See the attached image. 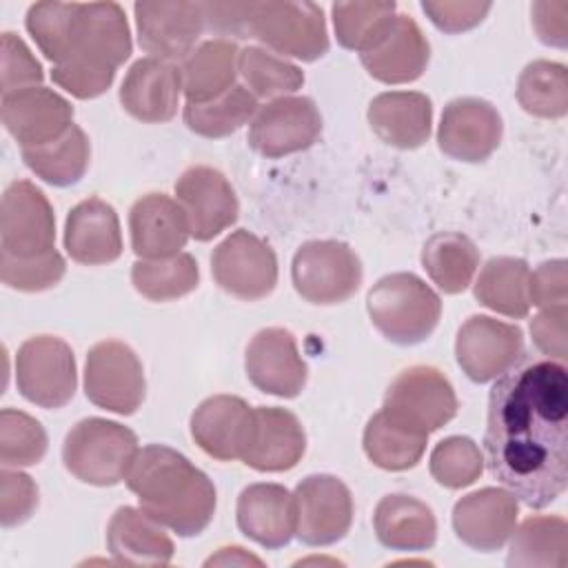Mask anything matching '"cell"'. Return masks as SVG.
Listing matches in <instances>:
<instances>
[{"label": "cell", "mask_w": 568, "mask_h": 568, "mask_svg": "<svg viewBox=\"0 0 568 568\" xmlns=\"http://www.w3.org/2000/svg\"><path fill=\"white\" fill-rule=\"evenodd\" d=\"M532 27L541 42L566 47L568 40V2H535Z\"/></svg>", "instance_id": "obj_51"}, {"label": "cell", "mask_w": 568, "mask_h": 568, "mask_svg": "<svg viewBox=\"0 0 568 568\" xmlns=\"http://www.w3.org/2000/svg\"><path fill=\"white\" fill-rule=\"evenodd\" d=\"M38 506V486L20 470L0 473V521L4 528L18 526L31 517Z\"/></svg>", "instance_id": "obj_47"}, {"label": "cell", "mask_w": 568, "mask_h": 568, "mask_svg": "<svg viewBox=\"0 0 568 568\" xmlns=\"http://www.w3.org/2000/svg\"><path fill=\"white\" fill-rule=\"evenodd\" d=\"M257 113V98L242 84H233L226 93L211 102L184 104V124L202 138H226L244 126Z\"/></svg>", "instance_id": "obj_37"}, {"label": "cell", "mask_w": 568, "mask_h": 568, "mask_svg": "<svg viewBox=\"0 0 568 568\" xmlns=\"http://www.w3.org/2000/svg\"><path fill=\"white\" fill-rule=\"evenodd\" d=\"M530 333L535 346L550 359H566V306L541 308L530 322Z\"/></svg>", "instance_id": "obj_50"}, {"label": "cell", "mask_w": 568, "mask_h": 568, "mask_svg": "<svg viewBox=\"0 0 568 568\" xmlns=\"http://www.w3.org/2000/svg\"><path fill=\"white\" fill-rule=\"evenodd\" d=\"M517 100L521 109L537 118H564L568 111V71L559 62L535 60L517 82Z\"/></svg>", "instance_id": "obj_39"}, {"label": "cell", "mask_w": 568, "mask_h": 568, "mask_svg": "<svg viewBox=\"0 0 568 568\" xmlns=\"http://www.w3.org/2000/svg\"><path fill=\"white\" fill-rule=\"evenodd\" d=\"M140 47L158 60H184L204 27L202 2H138L133 7Z\"/></svg>", "instance_id": "obj_17"}, {"label": "cell", "mask_w": 568, "mask_h": 568, "mask_svg": "<svg viewBox=\"0 0 568 568\" xmlns=\"http://www.w3.org/2000/svg\"><path fill=\"white\" fill-rule=\"evenodd\" d=\"M295 535L306 546H331L353 524V497L335 475H308L295 493Z\"/></svg>", "instance_id": "obj_12"}, {"label": "cell", "mask_w": 568, "mask_h": 568, "mask_svg": "<svg viewBox=\"0 0 568 568\" xmlns=\"http://www.w3.org/2000/svg\"><path fill=\"white\" fill-rule=\"evenodd\" d=\"M428 444V433H422L388 410H377L364 428V453L384 470H408L419 464Z\"/></svg>", "instance_id": "obj_33"}, {"label": "cell", "mask_w": 568, "mask_h": 568, "mask_svg": "<svg viewBox=\"0 0 568 568\" xmlns=\"http://www.w3.org/2000/svg\"><path fill=\"white\" fill-rule=\"evenodd\" d=\"M395 2H335L333 24L337 42L366 53L375 49L395 22Z\"/></svg>", "instance_id": "obj_38"}, {"label": "cell", "mask_w": 568, "mask_h": 568, "mask_svg": "<svg viewBox=\"0 0 568 568\" xmlns=\"http://www.w3.org/2000/svg\"><path fill=\"white\" fill-rule=\"evenodd\" d=\"M384 410L422 433H433L455 417L457 397L442 371L410 366L390 382Z\"/></svg>", "instance_id": "obj_11"}, {"label": "cell", "mask_w": 568, "mask_h": 568, "mask_svg": "<svg viewBox=\"0 0 568 568\" xmlns=\"http://www.w3.org/2000/svg\"><path fill=\"white\" fill-rule=\"evenodd\" d=\"M295 291L311 304L346 302L362 284V262L355 251L337 240L302 244L291 264Z\"/></svg>", "instance_id": "obj_8"}, {"label": "cell", "mask_w": 568, "mask_h": 568, "mask_svg": "<svg viewBox=\"0 0 568 568\" xmlns=\"http://www.w3.org/2000/svg\"><path fill=\"white\" fill-rule=\"evenodd\" d=\"M20 395L40 408H62L75 395L78 371L71 346L53 335H36L16 353Z\"/></svg>", "instance_id": "obj_7"}, {"label": "cell", "mask_w": 568, "mask_h": 568, "mask_svg": "<svg viewBox=\"0 0 568 568\" xmlns=\"http://www.w3.org/2000/svg\"><path fill=\"white\" fill-rule=\"evenodd\" d=\"M133 253L142 260H166L184 248L191 226L184 209L166 193H149L129 211Z\"/></svg>", "instance_id": "obj_23"}, {"label": "cell", "mask_w": 568, "mask_h": 568, "mask_svg": "<svg viewBox=\"0 0 568 568\" xmlns=\"http://www.w3.org/2000/svg\"><path fill=\"white\" fill-rule=\"evenodd\" d=\"M375 535L382 546L404 552H422L437 541L433 510L410 495H386L373 513Z\"/></svg>", "instance_id": "obj_31"}, {"label": "cell", "mask_w": 568, "mask_h": 568, "mask_svg": "<svg viewBox=\"0 0 568 568\" xmlns=\"http://www.w3.org/2000/svg\"><path fill=\"white\" fill-rule=\"evenodd\" d=\"M197 262L189 253H178L166 260H138L131 268L135 291L151 302L184 297L197 286Z\"/></svg>", "instance_id": "obj_40"}, {"label": "cell", "mask_w": 568, "mask_h": 568, "mask_svg": "<svg viewBox=\"0 0 568 568\" xmlns=\"http://www.w3.org/2000/svg\"><path fill=\"white\" fill-rule=\"evenodd\" d=\"M67 264L53 248L36 257H16L0 251V277L9 288L36 293L55 286L64 277Z\"/></svg>", "instance_id": "obj_45"}, {"label": "cell", "mask_w": 568, "mask_h": 568, "mask_svg": "<svg viewBox=\"0 0 568 568\" xmlns=\"http://www.w3.org/2000/svg\"><path fill=\"white\" fill-rule=\"evenodd\" d=\"M202 9L204 27L220 38H255L302 62L328 51L324 11L315 2H202Z\"/></svg>", "instance_id": "obj_4"}, {"label": "cell", "mask_w": 568, "mask_h": 568, "mask_svg": "<svg viewBox=\"0 0 568 568\" xmlns=\"http://www.w3.org/2000/svg\"><path fill=\"white\" fill-rule=\"evenodd\" d=\"M211 273L222 291L253 302L275 288L277 257L264 240L240 229L213 248Z\"/></svg>", "instance_id": "obj_10"}, {"label": "cell", "mask_w": 568, "mask_h": 568, "mask_svg": "<svg viewBox=\"0 0 568 568\" xmlns=\"http://www.w3.org/2000/svg\"><path fill=\"white\" fill-rule=\"evenodd\" d=\"M499 111L481 98H455L444 106L437 144L462 162H484L501 142Z\"/></svg>", "instance_id": "obj_18"}, {"label": "cell", "mask_w": 568, "mask_h": 568, "mask_svg": "<svg viewBox=\"0 0 568 568\" xmlns=\"http://www.w3.org/2000/svg\"><path fill=\"white\" fill-rule=\"evenodd\" d=\"M237 528L264 548H282L295 535V499L280 484L246 486L235 506Z\"/></svg>", "instance_id": "obj_26"}, {"label": "cell", "mask_w": 568, "mask_h": 568, "mask_svg": "<svg viewBox=\"0 0 568 568\" xmlns=\"http://www.w3.org/2000/svg\"><path fill=\"white\" fill-rule=\"evenodd\" d=\"M475 297L486 308L526 317L530 311V268L519 257H493L479 271Z\"/></svg>", "instance_id": "obj_34"}, {"label": "cell", "mask_w": 568, "mask_h": 568, "mask_svg": "<svg viewBox=\"0 0 568 568\" xmlns=\"http://www.w3.org/2000/svg\"><path fill=\"white\" fill-rule=\"evenodd\" d=\"M138 450V437L131 428L111 419L87 417L69 430L62 462L84 484L115 486L126 477Z\"/></svg>", "instance_id": "obj_6"}, {"label": "cell", "mask_w": 568, "mask_h": 568, "mask_svg": "<svg viewBox=\"0 0 568 568\" xmlns=\"http://www.w3.org/2000/svg\"><path fill=\"white\" fill-rule=\"evenodd\" d=\"M2 124L22 149L58 140L73 124V106L47 87H29L2 95Z\"/></svg>", "instance_id": "obj_19"}, {"label": "cell", "mask_w": 568, "mask_h": 568, "mask_svg": "<svg viewBox=\"0 0 568 568\" xmlns=\"http://www.w3.org/2000/svg\"><path fill=\"white\" fill-rule=\"evenodd\" d=\"M131 55V31L118 2H75L64 58L51 78L78 100L102 95Z\"/></svg>", "instance_id": "obj_3"}, {"label": "cell", "mask_w": 568, "mask_h": 568, "mask_svg": "<svg viewBox=\"0 0 568 568\" xmlns=\"http://www.w3.org/2000/svg\"><path fill=\"white\" fill-rule=\"evenodd\" d=\"M566 262L550 260L530 273V304L539 308L566 306Z\"/></svg>", "instance_id": "obj_49"}, {"label": "cell", "mask_w": 568, "mask_h": 568, "mask_svg": "<svg viewBox=\"0 0 568 568\" xmlns=\"http://www.w3.org/2000/svg\"><path fill=\"white\" fill-rule=\"evenodd\" d=\"M462 371L477 384L497 379L524 357V333L519 326L488 315L468 317L455 339Z\"/></svg>", "instance_id": "obj_15"}, {"label": "cell", "mask_w": 568, "mask_h": 568, "mask_svg": "<svg viewBox=\"0 0 568 568\" xmlns=\"http://www.w3.org/2000/svg\"><path fill=\"white\" fill-rule=\"evenodd\" d=\"M180 91V67L158 58H140L122 80L120 102L140 122H169L178 113Z\"/></svg>", "instance_id": "obj_24"}, {"label": "cell", "mask_w": 568, "mask_h": 568, "mask_svg": "<svg viewBox=\"0 0 568 568\" xmlns=\"http://www.w3.org/2000/svg\"><path fill=\"white\" fill-rule=\"evenodd\" d=\"M106 546L118 564L166 566L173 559V541L162 524L142 508L122 506L106 528Z\"/></svg>", "instance_id": "obj_30"}, {"label": "cell", "mask_w": 568, "mask_h": 568, "mask_svg": "<svg viewBox=\"0 0 568 568\" xmlns=\"http://www.w3.org/2000/svg\"><path fill=\"white\" fill-rule=\"evenodd\" d=\"M255 428V408L235 395H213L191 415L195 444L220 462L242 459Z\"/></svg>", "instance_id": "obj_20"}, {"label": "cell", "mask_w": 568, "mask_h": 568, "mask_svg": "<svg viewBox=\"0 0 568 568\" xmlns=\"http://www.w3.org/2000/svg\"><path fill=\"white\" fill-rule=\"evenodd\" d=\"M422 264L439 291L457 295L473 282L479 266V251L466 235L444 231L426 240Z\"/></svg>", "instance_id": "obj_36"}, {"label": "cell", "mask_w": 568, "mask_h": 568, "mask_svg": "<svg viewBox=\"0 0 568 568\" xmlns=\"http://www.w3.org/2000/svg\"><path fill=\"white\" fill-rule=\"evenodd\" d=\"M175 195L197 242L213 240L237 220V195L231 182L213 166L197 164L186 169L175 182Z\"/></svg>", "instance_id": "obj_16"}, {"label": "cell", "mask_w": 568, "mask_h": 568, "mask_svg": "<svg viewBox=\"0 0 568 568\" xmlns=\"http://www.w3.org/2000/svg\"><path fill=\"white\" fill-rule=\"evenodd\" d=\"M47 433L31 415L2 408L0 413V462L4 466H33L47 453Z\"/></svg>", "instance_id": "obj_43"}, {"label": "cell", "mask_w": 568, "mask_h": 568, "mask_svg": "<svg viewBox=\"0 0 568 568\" xmlns=\"http://www.w3.org/2000/svg\"><path fill=\"white\" fill-rule=\"evenodd\" d=\"M515 532V530H513ZM568 526L564 517H528L513 537L510 566H566Z\"/></svg>", "instance_id": "obj_41"}, {"label": "cell", "mask_w": 568, "mask_h": 568, "mask_svg": "<svg viewBox=\"0 0 568 568\" xmlns=\"http://www.w3.org/2000/svg\"><path fill=\"white\" fill-rule=\"evenodd\" d=\"M484 473V455L470 437L453 435L442 439L430 453V475L446 488L475 484Z\"/></svg>", "instance_id": "obj_44"}, {"label": "cell", "mask_w": 568, "mask_h": 568, "mask_svg": "<svg viewBox=\"0 0 568 568\" xmlns=\"http://www.w3.org/2000/svg\"><path fill=\"white\" fill-rule=\"evenodd\" d=\"M124 481L140 508L180 537L200 535L213 519V481L169 446L149 444L138 450Z\"/></svg>", "instance_id": "obj_2"}, {"label": "cell", "mask_w": 568, "mask_h": 568, "mask_svg": "<svg viewBox=\"0 0 568 568\" xmlns=\"http://www.w3.org/2000/svg\"><path fill=\"white\" fill-rule=\"evenodd\" d=\"M22 160L40 180L53 186H71L89 169L91 144L87 133L78 124H71L58 140L22 149Z\"/></svg>", "instance_id": "obj_35"}, {"label": "cell", "mask_w": 568, "mask_h": 568, "mask_svg": "<svg viewBox=\"0 0 568 568\" xmlns=\"http://www.w3.org/2000/svg\"><path fill=\"white\" fill-rule=\"evenodd\" d=\"M146 393L142 362L120 339H104L89 348L84 366V395L98 408L133 415Z\"/></svg>", "instance_id": "obj_9"}, {"label": "cell", "mask_w": 568, "mask_h": 568, "mask_svg": "<svg viewBox=\"0 0 568 568\" xmlns=\"http://www.w3.org/2000/svg\"><path fill=\"white\" fill-rule=\"evenodd\" d=\"M517 515V497L510 490L481 488L455 504L453 528L466 546L481 552H493L510 539Z\"/></svg>", "instance_id": "obj_22"}, {"label": "cell", "mask_w": 568, "mask_h": 568, "mask_svg": "<svg viewBox=\"0 0 568 568\" xmlns=\"http://www.w3.org/2000/svg\"><path fill=\"white\" fill-rule=\"evenodd\" d=\"M237 55V44L226 38H213L195 47L180 64L186 102L202 104L226 93L235 84Z\"/></svg>", "instance_id": "obj_32"}, {"label": "cell", "mask_w": 568, "mask_h": 568, "mask_svg": "<svg viewBox=\"0 0 568 568\" xmlns=\"http://www.w3.org/2000/svg\"><path fill=\"white\" fill-rule=\"evenodd\" d=\"M488 473L530 508H546L568 486V371L557 359H524L488 395L484 433Z\"/></svg>", "instance_id": "obj_1"}, {"label": "cell", "mask_w": 568, "mask_h": 568, "mask_svg": "<svg viewBox=\"0 0 568 568\" xmlns=\"http://www.w3.org/2000/svg\"><path fill=\"white\" fill-rule=\"evenodd\" d=\"M237 71L255 98H286L304 84V73L297 64L262 47L242 49Z\"/></svg>", "instance_id": "obj_42"}, {"label": "cell", "mask_w": 568, "mask_h": 568, "mask_svg": "<svg viewBox=\"0 0 568 568\" xmlns=\"http://www.w3.org/2000/svg\"><path fill=\"white\" fill-rule=\"evenodd\" d=\"M490 7V2H422V9L430 22L446 33H459L477 27Z\"/></svg>", "instance_id": "obj_48"}, {"label": "cell", "mask_w": 568, "mask_h": 568, "mask_svg": "<svg viewBox=\"0 0 568 568\" xmlns=\"http://www.w3.org/2000/svg\"><path fill=\"white\" fill-rule=\"evenodd\" d=\"M246 375L255 388L275 397H297L306 384V364L286 328H264L246 346Z\"/></svg>", "instance_id": "obj_21"}, {"label": "cell", "mask_w": 568, "mask_h": 568, "mask_svg": "<svg viewBox=\"0 0 568 568\" xmlns=\"http://www.w3.org/2000/svg\"><path fill=\"white\" fill-rule=\"evenodd\" d=\"M366 311L386 339L413 346L435 331L442 315V300L417 275L390 273L368 291Z\"/></svg>", "instance_id": "obj_5"}, {"label": "cell", "mask_w": 568, "mask_h": 568, "mask_svg": "<svg viewBox=\"0 0 568 568\" xmlns=\"http://www.w3.org/2000/svg\"><path fill=\"white\" fill-rule=\"evenodd\" d=\"M44 73L40 62L33 58L29 47L22 42L11 31L2 33V95L29 89V87H40Z\"/></svg>", "instance_id": "obj_46"}, {"label": "cell", "mask_w": 568, "mask_h": 568, "mask_svg": "<svg viewBox=\"0 0 568 568\" xmlns=\"http://www.w3.org/2000/svg\"><path fill=\"white\" fill-rule=\"evenodd\" d=\"M55 215L47 195L29 180L11 182L0 206V248L16 257L53 251Z\"/></svg>", "instance_id": "obj_13"}, {"label": "cell", "mask_w": 568, "mask_h": 568, "mask_svg": "<svg viewBox=\"0 0 568 568\" xmlns=\"http://www.w3.org/2000/svg\"><path fill=\"white\" fill-rule=\"evenodd\" d=\"M322 115L311 98L286 95L257 109L248 126V144L264 158H282L317 142Z\"/></svg>", "instance_id": "obj_14"}, {"label": "cell", "mask_w": 568, "mask_h": 568, "mask_svg": "<svg viewBox=\"0 0 568 568\" xmlns=\"http://www.w3.org/2000/svg\"><path fill=\"white\" fill-rule=\"evenodd\" d=\"M368 122L382 142L417 149L430 135L433 102L419 91L379 93L368 104Z\"/></svg>", "instance_id": "obj_29"}, {"label": "cell", "mask_w": 568, "mask_h": 568, "mask_svg": "<svg viewBox=\"0 0 568 568\" xmlns=\"http://www.w3.org/2000/svg\"><path fill=\"white\" fill-rule=\"evenodd\" d=\"M213 564H255V566H262V559L244 552V548H240V546H231V548H220V552L215 557L206 559V566H213Z\"/></svg>", "instance_id": "obj_52"}, {"label": "cell", "mask_w": 568, "mask_h": 568, "mask_svg": "<svg viewBox=\"0 0 568 568\" xmlns=\"http://www.w3.org/2000/svg\"><path fill=\"white\" fill-rule=\"evenodd\" d=\"M306 450V433L300 419L277 406L255 408L253 439L242 462L262 473H282L297 466Z\"/></svg>", "instance_id": "obj_27"}, {"label": "cell", "mask_w": 568, "mask_h": 568, "mask_svg": "<svg viewBox=\"0 0 568 568\" xmlns=\"http://www.w3.org/2000/svg\"><path fill=\"white\" fill-rule=\"evenodd\" d=\"M430 58V44L410 16L397 13L386 38L362 53L364 69L384 84H404L417 80Z\"/></svg>", "instance_id": "obj_28"}, {"label": "cell", "mask_w": 568, "mask_h": 568, "mask_svg": "<svg viewBox=\"0 0 568 568\" xmlns=\"http://www.w3.org/2000/svg\"><path fill=\"white\" fill-rule=\"evenodd\" d=\"M64 248L78 264L98 266L115 262L122 255V233L115 209L100 197L75 204L64 222Z\"/></svg>", "instance_id": "obj_25"}]
</instances>
